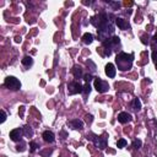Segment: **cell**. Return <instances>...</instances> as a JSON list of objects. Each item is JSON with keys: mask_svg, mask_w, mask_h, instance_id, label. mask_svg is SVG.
Here are the masks:
<instances>
[{"mask_svg": "<svg viewBox=\"0 0 157 157\" xmlns=\"http://www.w3.org/2000/svg\"><path fill=\"white\" fill-rule=\"evenodd\" d=\"M86 121H87V123H92V120H94V117H92V115L91 114H86Z\"/></svg>", "mask_w": 157, "mask_h": 157, "instance_id": "d4e9b609", "label": "cell"}, {"mask_svg": "<svg viewBox=\"0 0 157 157\" xmlns=\"http://www.w3.org/2000/svg\"><path fill=\"white\" fill-rule=\"evenodd\" d=\"M71 73H73L75 79H81L82 77V69H81V66H79V65H74L73 69H71Z\"/></svg>", "mask_w": 157, "mask_h": 157, "instance_id": "4fadbf2b", "label": "cell"}, {"mask_svg": "<svg viewBox=\"0 0 157 157\" xmlns=\"http://www.w3.org/2000/svg\"><path fill=\"white\" fill-rule=\"evenodd\" d=\"M120 44V38L114 36L112 38H108L103 42V49H104V55L106 57H109L112 54V50L113 48H117L118 45Z\"/></svg>", "mask_w": 157, "mask_h": 157, "instance_id": "7a4b0ae2", "label": "cell"}, {"mask_svg": "<svg viewBox=\"0 0 157 157\" xmlns=\"http://www.w3.org/2000/svg\"><path fill=\"white\" fill-rule=\"evenodd\" d=\"M133 118H131V115L129 113H126V112H121L118 114V121L121 124H126V123H129V121H131Z\"/></svg>", "mask_w": 157, "mask_h": 157, "instance_id": "9c48e42d", "label": "cell"}, {"mask_svg": "<svg viewBox=\"0 0 157 157\" xmlns=\"http://www.w3.org/2000/svg\"><path fill=\"white\" fill-rule=\"evenodd\" d=\"M94 85H95L96 91H97V92H100V94H104V92H107V91L109 90V85H108V82L103 81V80L100 79V77H96V79H95Z\"/></svg>", "mask_w": 157, "mask_h": 157, "instance_id": "5b68a950", "label": "cell"}, {"mask_svg": "<svg viewBox=\"0 0 157 157\" xmlns=\"http://www.w3.org/2000/svg\"><path fill=\"white\" fill-rule=\"evenodd\" d=\"M69 125H70L73 129H76V130H81L84 128V123H82V120H80V119H73L69 121Z\"/></svg>", "mask_w": 157, "mask_h": 157, "instance_id": "8fae6325", "label": "cell"}, {"mask_svg": "<svg viewBox=\"0 0 157 157\" xmlns=\"http://www.w3.org/2000/svg\"><path fill=\"white\" fill-rule=\"evenodd\" d=\"M22 130H24V134H25L26 136H28V137L33 136V130L31 129V126H28V125H25L24 128H22Z\"/></svg>", "mask_w": 157, "mask_h": 157, "instance_id": "e0dca14e", "label": "cell"}, {"mask_svg": "<svg viewBox=\"0 0 157 157\" xmlns=\"http://www.w3.org/2000/svg\"><path fill=\"white\" fill-rule=\"evenodd\" d=\"M106 3H108L109 5H112L114 9H119V8H120V3H117V1H108V0H106Z\"/></svg>", "mask_w": 157, "mask_h": 157, "instance_id": "603a6c76", "label": "cell"}, {"mask_svg": "<svg viewBox=\"0 0 157 157\" xmlns=\"http://www.w3.org/2000/svg\"><path fill=\"white\" fill-rule=\"evenodd\" d=\"M104 71H106V75L108 77H114L115 76V66L113 65L112 63H108L107 65H106V68H104Z\"/></svg>", "mask_w": 157, "mask_h": 157, "instance_id": "30bf717a", "label": "cell"}, {"mask_svg": "<svg viewBox=\"0 0 157 157\" xmlns=\"http://www.w3.org/2000/svg\"><path fill=\"white\" fill-rule=\"evenodd\" d=\"M126 146V140H124V139H119V140L117 141V147L118 149H123Z\"/></svg>", "mask_w": 157, "mask_h": 157, "instance_id": "44dd1931", "label": "cell"}, {"mask_svg": "<svg viewBox=\"0 0 157 157\" xmlns=\"http://www.w3.org/2000/svg\"><path fill=\"white\" fill-rule=\"evenodd\" d=\"M84 79H85L86 82H90V81L92 80V75L91 74H87V75H85V76H84Z\"/></svg>", "mask_w": 157, "mask_h": 157, "instance_id": "484cf974", "label": "cell"}, {"mask_svg": "<svg viewBox=\"0 0 157 157\" xmlns=\"http://www.w3.org/2000/svg\"><path fill=\"white\" fill-rule=\"evenodd\" d=\"M141 145H142V142H141V140H134L133 141V147L135 149V150H139L141 147Z\"/></svg>", "mask_w": 157, "mask_h": 157, "instance_id": "7402d4cb", "label": "cell"}, {"mask_svg": "<svg viewBox=\"0 0 157 157\" xmlns=\"http://www.w3.org/2000/svg\"><path fill=\"white\" fill-rule=\"evenodd\" d=\"M115 25L119 28H121V30H125V28L129 27V25L126 24V21L124 19H121V17H117V19H115Z\"/></svg>", "mask_w": 157, "mask_h": 157, "instance_id": "5bb4252c", "label": "cell"}, {"mask_svg": "<svg viewBox=\"0 0 157 157\" xmlns=\"http://www.w3.org/2000/svg\"><path fill=\"white\" fill-rule=\"evenodd\" d=\"M24 112H25V107H24V106H21V107H20V110H19L20 117H24Z\"/></svg>", "mask_w": 157, "mask_h": 157, "instance_id": "f1b7e54d", "label": "cell"}, {"mask_svg": "<svg viewBox=\"0 0 157 157\" xmlns=\"http://www.w3.org/2000/svg\"><path fill=\"white\" fill-rule=\"evenodd\" d=\"M90 92H91V86H90V82H86V84L84 85L82 94H84L85 96H87V95H90Z\"/></svg>", "mask_w": 157, "mask_h": 157, "instance_id": "ffe728a7", "label": "cell"}, {"mask_svg": "<svg viewBox=\"0 0 157 157\" xmlns=\"http://www.w3.org/2000/svg\"><path fill=\"white\" fill-rule=\"evenodd\" d=\"M152 58H154V60L157 63V50H155L154 53H152Z\"/></svg>", "mask_w": 157, "mask_h": 157, "instance_id": "f546056e", "label": "cell"}, {"mask_svg": "<svg viewBox=\"0 0 157 157\" xmlns=\"http://www.w3.org/2000/svg\"><path fill=\"white\" fill-rule=\"evenodd\" d=\"M4 86L8 87L9 90L17 91L21 89V82H20V80L16 79L15 76H8L4 81Z\"/></svg>", "mask_w": 157, "mask_h": 157, "instance_id": "277c9868", "label": "cell"}, {"mask_svg": "<svg viewBox=\"0 0 157 157\" xmlns=\"http://www.w3.org/2000/svg\"><path fill=\"white\" fill-rule=\"evenodd\" d=\"M86 64H87V68L90 69V73H95L96 71V65H95V63L92 60H87Z\"/></svg>", "mask_w": 157, "mask_h": 157, "instance_id": "d6986e66", "label": "cell"}, {"mask_svg": "<svg viewBox=\"0 0 157 157\" xmlns=\"http://www.w3.org/2000/svg\"><path fill=\"white\" fill-rule=\"evenodd\" d=\"M108 22H109V20H108L107 14H98V15H95V16L91 17V24L96 28H98V30L103 28Z\"/></svg>", "mask_w": 157, "mask_h": 157, "instance_id": "3957f363", "label": "cell"}, {"mask_svg": "<svg viewBox=\"0 0 157 157\" xmlns=\"http://www.w3.org/2000/svg\"><path fill=\"white\" fill-rule=\"evenodd\" d=\"M154 39L156 40V42H157V31H156V33H155V36H154Z\"/></svg>", "mask_w": 157, "mask_h": 157, "instance_id": "d6a6232c", "label": "cell"}, {"mask_svg": "<svg viewBox=\"0 0 157 157\" xmlns=\"http://www.w3.org/2000/svg\"><path fill=\"white\" fill-rule=\"evenodd\" d=\"M92 141H94V144H95V146H96V147L101 149V150H104V149L107 147L108 139H107V135H106V134H103V135H101V136H95Z\"/></svg>", "mask_w": 157, "mask_h": 157, "instance_id": "8992f818", "label": "cell"}, {"mask_svg": "<svg viewBox=\"0 0 157 157\" xmlns=\"http://www.w3.org/2000/svg\"><path fill=\"white\" fill-rule=\"evenodd\" d=\"M131 107L133 109H135V110H140L141 109V102L139 98H134L133 100V103H131Z\"/></svg>", "mask_w": 157, "mask_h": 157, "instance_id": "2e32d148", "label": "cell"}, {"mask_svg": "<svg viewBox=\"0 0 157 157\" xmlns=\"http://www.w3.org/2000/svg\"><path fill=\"white\" fill-rule=\"evenodd\" d=\"M43 140L45 141V142H49V144H52L54 141V133L53 131H49V130H45L44 133H43Z\"/></svg>", "mask_w": 157, "mask_h": 157, "instance_id": "7c38bea8", "label": "cell"}, {"mask_svg": "<svg viewBox=\"0 0 157 157\" xmlns=\"http://www.w3.org/2000/svg\"><path fill=\"white\" fill-rule=\"evenodd\" d=\"M133 60H134V55L133 54H126L124 52H121L115 58V63L118 65V69L121 71L129 70L133 65Z\"/></svg>", "mask_w": 157, "mask_h": 157, "instance_id": "6da1fadb", "label": "cell"}, {"mask_svg": "<svg viewBox=\"0 0 157 157\" xmlns=\"http://www.w3.org/2000/svg\"><path fill=\"white\" fill-rule=\"evenodd\" d=\"M141 42H142L144 44H149V37L142 36V37H141Z\"/></svg>", "mask_w": 157, "mask_h": 157, "instance_id": "83f0119b", "label": "cell"}, {"mask_svg": "<svg viewBox=\"0 0 157 157\" xmlns=\"http://www.w3.org/2000/svg\"><path fill=\"white\" fill-rule=\"evenodd\" d=\"M82 89H84V86H81L80 82H77V81H73V82H70V84L68 85V92H69V95L81 94V92H82Z\"/></svg>", "mask_w": 157, "mask_h": 157, "instance_id": "52a82bcc", "label": "cell"}, {"mask_svg": "<svg viewBox=\"0 0 157 157\" xmlns=\"http://www.w3.org/2000/svg\"><path fill=\"white\" fill-rule=\"evenodd\" d=\"M125 5H126V6H131V5H133V3H131V1H129V3H128V1H125Z\"/></svg>", "mask_w": 157, "mask_h": 157, "instance_id": "1f68e13d", "label": "cell"}, {"mask_svg": "<svg viewBox=\"0 0 157 157\" xmlns=\"http://www.w3.org/2000/svg\"><path fill=\"white\" fill-rule=\"evenodd\" d=\"M156 69H157V63H156Z\"/></svg>", "mask_w": 157, "mask_h": 157, "instance_id": "836d02e7", "label": "cell"}, {"mask_svg": "<svg viewBox=\"0 0 157 157\" xmlns=\"http://www.w3.org/2000/svg\"><path fill=\"white\" fill-rule=\"evenodd\" d=\"M22 135H24V130H22V129H14V130L10 131L9 136H10V139L13 141H20Z\"/></svg>", "mask_w": 157, "mask_h": 157, "instance_id": "ba28073f", "label": "cell"}, {"mask_svg": "<svg viewBox=\"0 0 157 157\" xmlns=\"http://www.w3.org/2000/svg\"><path fill=\"white\" fill-rule=\"evenodd\" d=\"M6 120V113H5V110H1V123H4V121Z\"/></svg>", "mask_w": 157, "mask_h": 157, "instance_id": "4316f807", "label": "cell"}, {"mask_svg": "<svg viewBox=\"0 0 157 157\" xmlns=\"http://www.w3.org/2000/svg\"><path fill=\"white\" fill-rule=\"evenodd\" d=\"M15 42H16V43H20V42H21V37L17 36V37L15 38Z\"/></svg>", "mask_w": 157, "mask_h": 157, "instance_id": "4dcf8cb0", "label": "cell"}, {"mask_svg": "<svg viewBox=\"0 0 157 157\" xmlns=\"http://www.w3.org/2000/svg\"><path fill=\"white\" fill-rule=\"evenodd\" d=\"M82 42L85 44H91L92 42H94V36H92L91 33H85L82 36Z\"/></svg>", "mask_w": 157, "mask_h": 157, "instance_id": "9a60e30c", "label": "cell"}, {"mask_svg": "<svg viewBox=\"0 0 157 157\" xmlns=\"http://www.w3.org/2000/svg\"><path fill=\"white\" fill-rule=\"evenodd\" d=\"M22 64H24L25 66H31L32 64H33V60H32V58L31 57H28V55H26L24 59H22Z\"/></svg>", "mask_w": 157, "mask_h": 157, "instance_id": "ac0fdd59", "label": "cell"}, {"mask_svg": "<svg viewBox=\"0 0 157 157\" xmlns=\"http://www.w3.org/2000/svg\"><path fill=\"white\" fill-rule=\"evenodd\" d=\"M30 147H31V152H34V151H36V149H37V144L32 141V142L30 144Z\"/></svg>", "mask_w": 157, "mask_h": 157, "instance_id": "cb8c5ba5", "label": "cell"}]
</instances>
